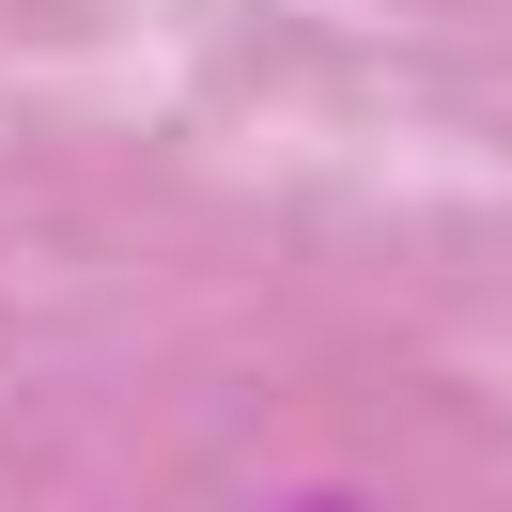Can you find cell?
I'll return each instance as SVG.
<instances>
[{
	"label": "cell",
	"mask_w": 512,
	"mask_h": 512,
	"mask_svg": "<svg viewBox=\"0 0 512 512\" xmlns=\"http://www.w3.org/2000/svg\"><path fill=\"white\" fill-rule=\"evenodd\" d=\"M295 512H357V497H295Z\"/></svg>",
	"instance_id": "1"
}]
</instances>
